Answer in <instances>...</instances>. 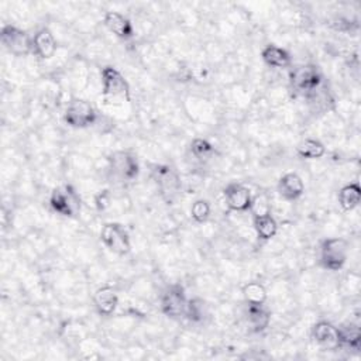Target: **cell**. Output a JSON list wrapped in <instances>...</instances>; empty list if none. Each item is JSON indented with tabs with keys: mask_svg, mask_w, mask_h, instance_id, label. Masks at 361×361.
<instances>
[{
	"mask_svg": "<svg viewBox=\"0 0 361 361\" xmlns=\"http://www.w3.org/2000/svg\"><path fill=\"white\" fill-rule=\"evenodd\" d=\"M151 176L155 180L158 192L167 205H174L180 194V176L178 171L167 164L154 165Z\"/></svg>",
	"mask_w": 361,
	"mask_h": 361,
	"instance_id": "cell-1",
	"label": "cell"
},
{
	"mask_svg": "<svg viewBox=\"0 0 361 361\" xmlns=\"http://www.w3.org/2000/svg\"><path fill=\"white\" fill-rule=\"evenodd\" d=\"M289 82L292 89L300 95L311 98L316 95L318 89L322 85V75L318 70V67L312 64L300 66L291 71L289 74Z\"/></svg>",
	"mask_w": 361,
	"mask_h": 361,
	"instance_id": "cell-2",
	"label": "cell"
},
{
	"mask_svg": "<svg viewBox=\"0 0 361 361\" xmlns=\"http://www.w3.org/2000/svg\"><path fill=\"white\" fill-rule=\"evenodd\" d=\"M102 93L106 100L130 102V85L123 74L113 67L102 70Z\"/></svg>",
	"mask_w": 361,
	"mask_h": 361,
	"instance_id": "cell-3",
	"label": "cell"
},
{
	"mask_svg": "<svg viewBox=\"0 0 361 361\" xmlns=\"http://www.w3.org/2000/svg\"><path fill=\"white\" fill-rule=\"evenodd\" d=\"M348 257V243L344 238H326L321 245V264L329 271H339L343 268Z\"/></svg>",
	"mask_w": 361,
	"mask_h": 361,
	"instance_id": "cell-4",
	"label": "cell"
},
{
	"mask_svg": "<svg viewBox=\"0 0 361 361\" xmlns=\"http://www.w3.org/2000/svg\"><path fill=\"white\" fill-rule=\"evenodd\" d=\"M49 206L64 217H77L81 213V198L71 185H61L51 194Z\"/></svg>",
	"mask_w": 361,
	"mask_h": 361,
	"instance_id": "cell-5",
	"label": "cell"
},
{
	"mask_svg": "<svg viewBox=\"0 0 361 361\" xmlns=\"http://www.w3.org/2000/svg\"><path fill=\"white\" fill-rule=\"evenodd\" d=\"M64 120L72 129H86L96 123L98 112L88 100L74 99L66 109Z\"/></svg>",
	"mask_w": 361,
	"mask_h": 361,
	"instance_id": "cell-6",
	"label": "cell"
},
{
	"mask_svg": "<svg viewBox=\"0 0 361 361\" xmlns=\"http://www.w3.org/2000/svg\"><path fill=\"white\" fill-rule=\"evenodd\" d=\"M109 169L116 179L122 180V183H129L139 176L140 164L133 153L116 151L109 158Z\"/></svg>",
	"mask_w": 361,
	"mask_h": 361,
	"instance_id": "cell-7",
	"label": "cell"
},
{
	"mask_svg": "<svg viewBox=\"0 0 361 361\" xmlns=\"http://www.w3.org/2000/svg\"><path fill=\"white\" fill-rule=\"evenodd\" d=\"M100 240L112 253L117 256H126L132 249L128 230L122 224L116 222L106 223L102 227Z\"/></svg>",
	"mask_w": 361,
	"mask_h": 361,
	"instance_id": "cell-8",
	"label": "cell"
},
{
	"mask_svg": "<svg viewBox=\"0 0 361 361\" xmlns=\"http://www.w3.org/2000/svg\"><path fill=\"white\" fill-rule=\"evenodd\" d=\"M188 298L180 285L168 286L161 295V311L171 319H179L185 316Z\"/></svg>",
	"mask_w": 361,
	"mask_h": 361,
	"instance_id": "cell-9",
	"label": "cell"
},
{
	"mask_svg": "<svg viewBox=\"0 0 361 361\" xmlns=\"http://www.w3.org/2000/svg\"><path fill=\"white\" fill-rule=\"evenodd\" d=\"M0 37L6 49L16 56H26L33 52V37L16 26H5Z\"/></svg>",
	"mask_w": 361,
	"mask_h": 361,
	"instance_id": "cell-10",
	"label": "cell"
},
{
	"mask_svg": "<svg viewBox=\"0 0 361 361\" xmlns=\"http://www.w3.org/2000/svg\"><path fill=\"white\" fill-rule=\"evenodd\" d=\"M223 195H224L226 206L230 210H233V212L250 210L252 203H253V195L247 187H245L242 184H237V183L229 184L224 188Z\"/></svg>",
	"mask_w": 361,
	"mask_h": 361,
	"instance_id": "cell-11",
	"label": "cell"
},
{
	"mask_svg": "<svg viewBox=\"0 0 361 361\" xmlns=\"http://www.w3.org/2000/svg\"><path fill=\"white\" fill-rule=\"evenodd\" d=\"M278 194L285 201H296L305 192V184L302 178L295 172H288L282 175L278 180Z\"/></svg>",
	"mask_w": 361,
	"mask_h": 361,
	"instance_id": "cell-12",
	"label": "cell"
},
{
	"mask_svg": "<svg viewBox=\"0 0 361 361\" xmlns=\"http://www.w3.org/2000/svg\"><path fill=\"white\" fill-rule=\"evenodd\" d=\"M106 29L120 40H130L135 36L132 22L118 12H107L103 17Z\"/></svg>",
	"mask_w": 361,
	"mask_h": 361,
	"instance_id": "cell-13",
	"label": "cell"
},
{
	"mask_svg": "<svg viewBox=\"0 0 361 361\" xmlns=\"http://www.w3.org/2000/svg\"><path fill=\"white\" fill-rule=\"evenodd\" d=\"M314 340L318 343L319 347L328 351H335L340 348V339H339V332L337 328H335L329 322H319L314 328Z\"/></svg>",
	"mask_w": 361,
	"mask_h": 361,
	"instance_id": "cell-14",
	"label": "cell"
},
{
	"mask_svg": "<svg viewBox=\"0 0 361 361\" xmlns=\"http://www.w3.org/2000/svg\"><path fill=\"white\" fill-rule=\"evenodd\" d=\"M33 52L41 59H49L56 52V40L47 29H40L33 37Z\"/></svg>",
	"mask_w": 361,
	"mask_h": 361,
	"instance_id": "cell-15",
	"label": "cell"
},
{
	"mask_svg": "<svg viewBox=\"0 0 361 361\" xmlns=\"http://www.w3.org/2000/svg\"><path fill=\"white\" fill-rule=\"evenodd\" d=\"M93 304L100 315L110 316L117 309L118 295L112 286H102L93 295Z\"/></svg>",
	"mask_w": 361,
	"mask_h": 361,
	"instance_id": "cell-16",
	"label": "cell"
},
{
	"mask_svg": "<svg viewBox=\"0 0 361 361\" xmlns=\"http://www.w3.org/2000/svg\"><path fill=\"white\" fill-rule=\"evenodd\" d=\"M261 58L268 67H272V68L284 70L291 66L289 52L275 44H270L264 47V49L261 51Z\"/></svg>",
	"mask_w": 361,
	"mask_h": 361,
	"instance_id": "cell-17",
	"label": "cell"
},
{
	"mask_svg": "<svg viewBox=\"0 0 361 361\" xmlns=\"http://www.w3.org/2000/svg\"><path fill=\"white\" fill-rule=\"evenodd\" d=\"M339 205L344 212L355 209L361 202V188L357 183L343 187L339 192Z\"/></svg>",
	"mask_w": 361,
	"mask_h": 361,
	"instance_id": "cell-18",
	"label": "cell"
},
{
	"mask_svg": "<svg viewBox=\"0 0 361 361\" xmlns=\"http://www.w3.org/2000/svg\"><path fill=\"white\" fill-rule=\"evenodd\" d=\"M247 319L252 329L257 333L266 330L271 322L270 312L264 308V305H249Z\"/></svg>",
	"mask_w": 361,
	"mask_h": 361,
	"instance_id": "cell-19",
	"label": "cell"
},
{
	"mask_svg": "<svg viewBox=\"0 0 361 361\" xmlns=\"http://www.w3.org/2000/svg\"><path fill=\"white\" fill-rule=\"evenodd\" d=\"M254 229L259 238L267 242V240H271L278 233V223L271 213H267V215L254 217Z\"/></svg>",
	"mask_w": 361,
	"mask_h": 361,
	"instance_id": "cell-20",
	"label": "cell"
},
{
	"mask_svg": "<svg viewBox=\"0 0 361 361\" xmlns=\"http://www.w3.org/2000/svg\"><path fill=\"white\" fill-rule=\"evenodd\" d=\"M339 332V339H340V346H347L350 348L358 350L360 341H361V332L358 325L348 322L337 328Z\"/></svg>",
	"mask_w": 361,
	"mask_h": 361,
	"instance_id": "cell-21",
	"label": "cell"
},
{
	"mask_svg": "<svg viewBox=\"0 0 361 361\" xmlns=\"http://www.w3.org/2000/svg\"><path fill=\"white\" fill-rule=\"evenodd\" d=\"M296 153L300 158L305 160H318L322 158L326 153L325 146L315 139H307L302 143H299L296 147Z\"/></svg>",
	"mask_w": 361,
	"mask_h": 361,
	"instance_id": "cell-22",
	"label": "cell"
},
{
	"mask_svg": "<svg viewBox=\"0 0 361 361\" xmlns=\"http://www.w3.org/2000/svg\"><path fill=\"white\" fill-rule=\"evenodd\" d=\"M243 295L249 305H264L267 302V289L260 282H249L243 288Z\"/></svg>",
	"mask_w": 361,
	"mask_h": 361,
	"instance_id": "cell-23",
	"label": "cell"
},
{
	"mask_svg": "<svg viewBox=\"0 0 361 361\" xmlns=\"http://www.w3.org/2000/svg\"><path fill=\"white\" fill-rule=\"evenodd\" d=\"M205 315H206V304L202 299H199V298L188 299L185 316L191 322H201V321H203Z\"/></svg>",
	"mask_w": 361,
	"mask_h": 361,
	"instance_id": "cell-24",
	"label": "cell"
},
{
	"mask_svg": "<svg viewBox=\"0 0 361 361\" xmlns=\"http://www.w3.org/2000/svg\"><path fill=\"white\" fill-rule=\"evenodd\" d=\"M191 151L199 161H206L215 154V147L205 139H195L191 144Z\"/></svg>",
	"mask_w": 361,
	"mask_h": 361,
	"instance_id": "cell-25",
	"label": "cell"
},
{
	"mask_svg": "<svg viewBox=\"0 0 361 361\" xmlns=\"http://www.w3.org/2000/svg\"><path fill=\"white\" fill-rule=\"evenodd\" d=\"M210 203L205 199H198L191 206V216L197 223H205L210 216Z\"/></svg>",
	"mask_w": 361,
	"mask_h": 361,
	"instance_id": "cell-26",
	"label": "cell"
},
{
	"mask_svg": "<svg viewBox=\"0 0 361 361\" xmlns=\"http://www.w3.org/2000/svg\"><path fill=\"white\" fill-rule=\"evenodd\" d=\"M250 210H252V213H253V217L271 213L268 198H267L266 195H259V197L253 198V203H252Z\"/></svg>",
	"mask_w": 361,
	"mask_h": 361,
	"instance_id": "cell-27",
	"label": "cell"
},
{
	"mask_svg": "<svg viewBox=\"0 0 361 361\" xmlns=\"http://www.w3.org/2000/svg\"><path fill=\"white\" fill-rule=\"evenodd\" d=\"M109 203H110V195L107 191H102L95 197V206L99 212H103L105 209H107Z\"/></svg>",
	"mask_w": 361,
	"mask_h": 361,
	"instance_id": "cell-28",
	"label": "cell"
}]
</instances>
